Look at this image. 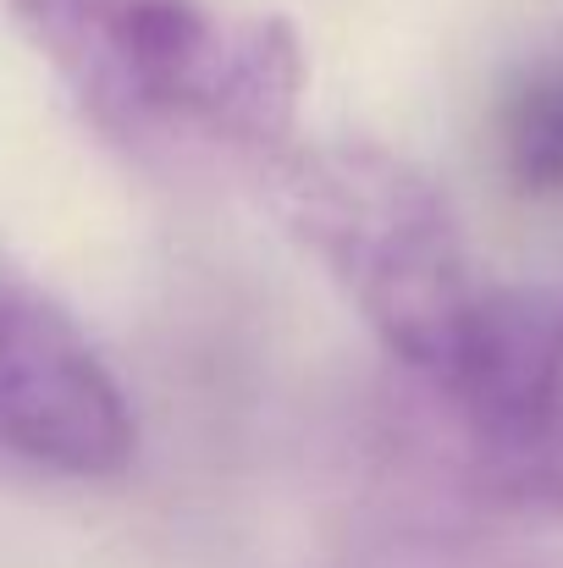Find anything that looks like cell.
<instances>
[{
    "instance_id": "6da1fadb",
    "label": "cell",
    "mask_w": 563,
    "mask_h": 568,
    "mask_svg": "<svg viewBox=\"0 0 563 568\" xmlns=\"http://www.w3.org/2000/svg\"><path fill=\"white\" fill-rule=\"evenodd\" d=\"M17 28L83 105L139 150L265 172L299 144L304 44L271 11L215 0H11Z\"/></svg>"
},
{
    "instance_id": "7a4b0ae2",
    "label": "cell",
    "mask_w": 563,
    "mask_h": 568,
    "mask_svg": "<svg viewBox=\"0 0 563 568\" xmlns=\"http://www.w3.org/2000/svg\"><path fill=\"white\" fill-rule=\"evenodd\" d=\"M254 183L365 315L375 343L436 397L492 293L475 282L459 215L436 178L371 139H299Z\"/></svg>"
},
{
    "instance_id": "3957f363",
    "label": "cell",
    "mask_w": 563,
    "mask_h": 568,
    "mask_svg": "<svg viewBox=\"0 0 563 568\" xmlns=\"http://www.w3.org/2000/svg\"><path fill=\"white\" fill-rule=\"evenodd\" d=\"M448 414L464 480L514 514L563 519V293H486Z\"/></svg>"
},
{
    "instance_id": "277c9868",
    "label": "cell",
    "mask_w": 563,
    "mask_h": 568,
    "mask_svg": "<svg viewBox=\"0 0 563 568\" xmlns=\"http://www.w3.org/2000/svg\"><path fill=\"white\" fill-rule=\"evenodd\" d=\"M133 453L122 381L33 276L0 260V458L61 480H117Z\"/></svg>"
},
{
    "instance_id": "5b68a950",
    "label": "cell",
    "mask_w": 563,
    "mask_h": 568,
    "mask_svg": "<svg viewBox=\"0 0 563 568\" xmlns=\"http://www.w3.org/2000/svg\"><path fill=\"white\" fill-rule=\"evenodd\" d=\"M497 166L531 199L563 193V50L514 72L497 100Z\"/></svg>"
},
{
    "instance_id": "8992f818",
    "label": "cell",
    "mask_w": 563,
    "mask_h": 568,
    "mask_svg": "<svg viewBox=\"0 0 563 568\" xmlns=\"http://www.w3.org/2000/svg\"><path fill=\"white\" fill-rule=\"evenodd\" d=\"M349 568H525L509 564L475 541H459V536H425V530H409V536H381L371 541Z\"/></svg>"
}]
</instances>
